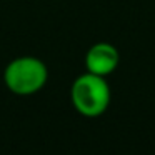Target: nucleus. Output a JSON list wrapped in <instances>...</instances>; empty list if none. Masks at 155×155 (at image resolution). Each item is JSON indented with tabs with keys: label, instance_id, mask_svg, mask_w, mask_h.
<instances>
[{
	"label": "nucleus",
	"instance_id": "1",
	"mask_svg": "<svg viewBox=\"0 0 155 155\" xmlns=\"http://www.w3.org/2000/svg\"><path fill=\"white\" fill-rule=\"evenodd\" d=\"M110 85L102 75L90 72L78 75L70 87V100L74 108L87 118H97L105 114L110 105Z\"/></svg>",
	"mask_w": 155,
	"mask_h": 155
},
{
	"label": "nucleus",
	"instance_id": "2",
	"mask_svg": "<svg viewBox=\"0 0 155 155\" xmlns=\"http://www.w3.org/2000/svg\"><path fill=\"white\" fill-rule=\"evenodd\" d=\"M48 80V68L44 60L32 55L17 57L4 70V84L12 94L27 97L38 94Z\"/></svg>",
	"mask_w": 155,
	"mask_h": 155
},
{
	"label": "nucleus",
	"instance_id": "3",
	"mask_svg": "<svg viewBox=\"0 0 155 155\" xmlns=\"http://www.w3.org/2000/svg\"><path fill=\"white\" fill-rule=\"evenodd\" d=\"M118 64H120V54L117 47L108 42L94 44L85 54V68L95 75L107 77L117 70Z\"/></svg>",
	"mask_w": 155,
	"mask_h": 155
}]
</instances>
